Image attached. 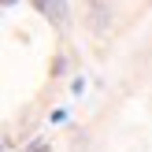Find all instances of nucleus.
I'll return each mask as SVG.
<instances>
[{"mask_svg":"<svg viewBox=\"0 0 152 152\" xmlns=\"http://www.w3.org/2000/svg\"><path fill=\"white\" fill-rule=\"evenodd\" d=\"M26 152H52V145H48V141H34Z\"/></svg>","mask_w":152,"mask_h":152,"instance_id":"nucleus-3","label":"nucleus"},{"mask_svg":"<svg viewBox=\"0 0 152 152\" xmlns=\"http://www.w3.org/2000/svg\"><path fill=\"white\" fill-rule=\"evenodd\" d=\"M34 4H37V11L48 15L56 26H67V4L63 0H34Z\"/></svg>","mask_w":152,"mask_h":152,"instance_id":"nucleus-2","label":"nucleus"},{"mask_svg":"<svg viewBox=\"0 0 152 152\" xmlns=\"http://www.w3.org/2000/svg\"><path fill=\"white\" fill-rule=\"evenodd\" d=\"M11 4H15V0H4V7H11Z\"/></svg>","mask_w":152,"mask_h":152,"instance_id":"nucleus-4","label":"nucleus"},{"mask_svg":"<svg viewBox=\"0 0 152 152\" xmlns=\"http://www.w3.org/2000/svg\"><path fill=\"white\" fill-rule=\"evenodd\" d=\"M89 19H93V30H96V34H104V30L111 26V7H108V0H89Z\"/></svg>","mask_w":152,"mask_h":152,"instance_id":"nucleus-1","label":"nucleus"}]
</instances>
